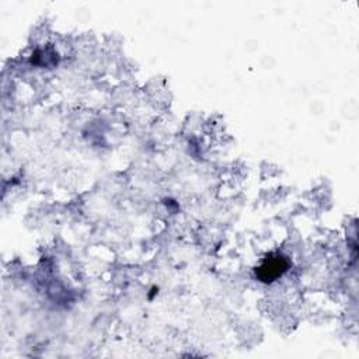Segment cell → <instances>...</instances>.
I'll return each mask as SVG.
<instances>
[{"label":"cell","instance_id":"obj_1","mask_svg":"<svg viewBox=\"0 0 359 359\" xmlns=\"http://www.w3.org/2000/svg\"><path fill=\"white\" fill-rule=\"evenodd\" d=\"M287 266H289V262L286 257H283L282 254H269L264 258L261 265L255 269V273L261 282L269 283L276 280L279 276H282L287 271Z\"/></svg>","mask_w":359,"mask_h":359}]
</instances>
